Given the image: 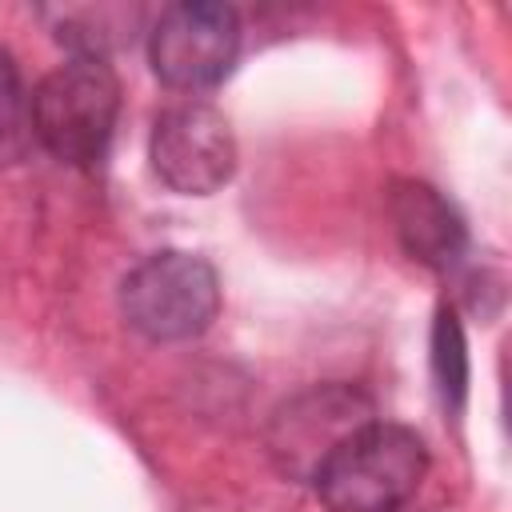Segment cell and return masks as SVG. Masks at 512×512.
I'll use <instances>...</instances> for the list:
<instances>
[{
    "instance_id": "obj_9",
    "label": "cell",
    "mask_w": 512,
    "mask_h": 512,
    "mask_svg": "<svg viewBox=\"0 0 512 512\" xmlns=\"http://www.w3.org/2000/svg\"><path fill=\"white\" fill-rule=\"evenodd\" d=\"M32 96L8 48H0V168L20 164L32 148Z\"/></svg>"
},
{
    "instance_id": "obj_4",
    "label": "cell",
    "mask_w": 512,
    "mask_h": 512,
    "mask_svg": "<svg viewBox=\"0 0 512 512\" xmlns=\"http://www.w3.org/2000/svg\"><path fill=\"white\" fill-rule=\"evenodd\" d=\"M240 56V12L220 0H180L148 28L152 72L176 92L216 88Z\"/></svg>"
},
{
    "instance_id": "obj_5",
    "label": "cell",
    "mask_w": 512,
    "mask_h": 512,
    "mask_svg": "<svg viewBox=\"0 0 512 512\" xmlns=\"http://www.w3.org/2000/svg\"><path fill=\"white\" fill-rule=\"evenodd\" d=\"M148 160L160 184L180 196H212L236 172V136L224 112L188 100L164 108L152 124Z\"/></svg>"
},
{
    "instance_id": "obj_6",
    "label": "cell",
    "mask_w": 512,
    "mask_h": 512,
    "mask_svg": "<svg viewBox=\"0 0 512 512\" xmlns=\"http://www.w3.org/2000/svg\"><path fill=\"white\" fill-rule=\"evenodd\" d=\"M368 420H376L372 400L352 384H316L300 396H292L272 416V456L276 464L296 476L312 480L316 468Z\"/></svg>"
},
{
    "instance_id": "obj_2",
    "label": "cell",
    "mask_w": 512,
    "mask_h": 512,
    "mask_svg": "<svg viewBox=\"0 0 512 512\" xmlns=\"http://www.w3.org/2000/svg\"><path fill=\"white\" fill-rule=\"evenodd\" d=\"M120 116V80L108 60L72 56L32 88V136L72 168L108 156Z\"/></svg>"
},
{
    "instance_id": "obj_10",
    "label": "cell",
    "mask_w": 512,
    "mask_h": 512,
    "mask_svg": "<svg viewBox=\"0 0 512 512\" xmlns=\"http://www.w3.org/2000/svg\"><path fill=\"white\" fill-rule=\"evenodd\" d=\"M432 376H436V392L444 408L456 412L468 392V344H464V328L452 308H440L432 324Z\"/></svg>"
},
{
    "instance_id": "obj_1",
    "label": "cell",
    "mask_w": 512,
    "mask_h": 512,
    "mask_svg": "<svg viewBox=\"0 0 512 512\" xmlns=\"http://www.w3.org/2000/svg\"><path fill=\"white\" fill-rule=\"evenodd\" d=\"M428 472L424 440L392 420H368L356 428L312 476L328 512H396L416 496Z\"/></svg>"
},
{
    "instance_id": "obj_8",
    "label": "cell",
    "mask_w": 512,
    "mask_h": 512,
    "mask_svg": "<svg viewBox=\"0 0 512 512\" xmlns=\"http://www.w3.org/2000/svg\"><path fill=\"white\" fill-rule=\"evenodd\" d=\"M48 16H56L52 32L56 40L72 52V56H88V60H104L108 52L124 48L132 36L124 28H132V12L116 8V4H96V8H52Z\"/></svg>"
},
{
    "instance_id": "obj_3",
    "label": "cell",
    "mask_w": 512,
    "mask_h": 512,
    "mask_svg": "<svg viewBox=\"0 0 512 512\" xmlns=\"http://www.w3.org/2000/svg\"><path fill=\"white\" fill-rule=\"evenodd\" d=\"M220 312L216 268L184 248H160L120 280V316L152 344H184L212 328Z\"/></svg>"
},
{
    "instance_id": "obj_7",
    "label": "cell",
    "mask_w": 512,
    "mask_h": 512,
    "mask_svg": "<svg viewBox=\"0 0 512 512\" xmlns=\"http://www.w3.org/2000/svg\"><path fill=\"white\" fill-rule=\"evenodd\" d=\"M388 212H392V228L400 248L432 268V272H452L464 264L468 256V228L460 220V212L424 180H396L392 196H388Z\"/></svg>"
}]
</instances>
